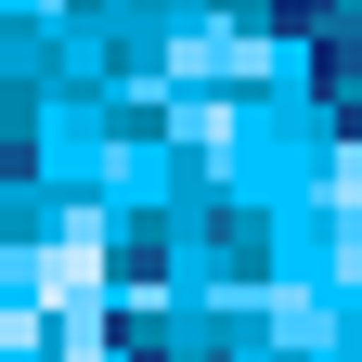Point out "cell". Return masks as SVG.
I'll use <instances>...</instances> for the list:
<instances>
[{
    "mask_svg": "<svg viewBox=\"0 0 362 362\" xmlns=\"http://www.w3.org/2000/svg\"><path fill=\"white\" fill-rule=\"evenodd\" d=\"M13 168H26V143H13V117H0V194H13Z\"/></svg>",
    "mask_w": 362,
    "mask_h": 362,
    "instance_id": "obj_1",
    "label": "cell"
}]
</instances>
